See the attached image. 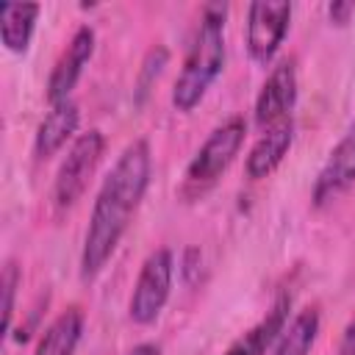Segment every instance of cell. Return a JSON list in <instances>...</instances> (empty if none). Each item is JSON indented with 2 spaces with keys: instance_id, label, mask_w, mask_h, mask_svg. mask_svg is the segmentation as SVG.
<instances>
[{
  "instance_id": "cell-1",
  "label": "cell",
  "mask_w": 355,
  "mask_h": 355,
  "mask_svg": "<svg viewBox=\"0 0 355 355\" xmlns=\"http://www.w3.org/2000/svg\"><path fill=\"white\" fill-rule=\"evenodd\" d=\"M150 169H153L150 144L144 139H136L122 150L114 169L105 175L89 216L83 252H80V277L86 283L103 272L119 239L125 236L130 216L136 214L150 186Z\"/></svg>"
},
{
  "instance_id": "cell-2",
  "label": "cell",
  "mask_w": 355,
  "mask_h": 355,
  "mask_svg": "<svg viewBox=\"0 0 355 355\" xmlns=\"http://www.w3.org/2000/svg\"><path fill=\"white\" fill-rule=\"evenodd\" d=\"M225 3H208L200 17V28L183 61V69L172 89V105L178 111H191L216 80L225 67Z\"/></svg>"
},
{
  "instance_id": "cell-3",
  "label": "cell",
  "mask_w": 355,
  "mask_h": 355,
  "mask_svg": "<svg viewBox=\"0 0 355 355\" xmlns=\"http://www.w3.org/2000/svg\"><path fill=\"white\" fill-rule=\"evenodd\" d=\"M103 150H105V136L100 130H86L72 141L67 158L58 166L55 183H53V200L58 208H69L83 197V191L103 158Z\"/></svg>"
},
{
  "instance_id": "cell-4",
  "label": "cell",
  "mask_w": 355,
  "mask_h": 355,
  "mask_svg": "<svg viewBox=\"0 0 355 355\" xmlns=\"http://www.w3.org/2000/svg\"><path fill=\"white\" fill-rule=\"evenodd\" d=\"M172 266L175 261L166 247H158L141 263V272L136 277V286L128 302V316L136 324H153L158 313L164 311L169 300V288H172Z\"/></svg>"
},
{
  "instance_id": "cell-5",
  "label": "cell",
  "mask_w": 355,
  "mask_h": 355,
  "mask_svg": "<svg viewBox=\"0 0 355 355\" xmlns=\"http://www.w3.org/2000/svg\"><path fill=\"white\" fill-rule=\"evenodd\" d=\"M244 133H247V125L241 116H230L227 122H222L194 153L186 169V180L191 186H211L239 155L244 144Z\"/></svg>"
},
{
  "instance_id": "cell-6",
  "label": "cell",
  "mask_w": 355,
  "mask_h": 355,
  "mask_svg": "<svg viewBox=\"0 0 355 355\" xmlns=\"http://www.w3.org/2000/svg\"><path fill=\"white\" fill-rule=\"evenodd\" d=\"M291 22V3L286 0H258L247 8V50L252 61L269 64L280 50Z\"/></svg>"
},
{
  "instance_id": "cell-7",
  "label": "cell",
  "mask_w": 355,
  "mask_h": 355,
  "mask_svg": "<svg viewBox=\"0 0 355 355\" xmlns=\"http://www.w3.org/2000/svg\"><path fill=\"white\" fill-rule=\"evenodd\" d=\"M92 53H94V31L89 25H80L75 31V36L69 39L67 50L61 53V58L55 61L50 78H47V103L50 105L69 100V94H72L83 67L89 64Z\"/></svg>"
},
{
  "instance_id": "cell-8",
  "label": "cell",
  "mask_w": 355,
  "mask_h": 355,
  "mask_svg": "<svg viewBox=\"0 0 355 355\" xmlns=\"http://www.w3.org/2000/svg\"><path fill=\"white\" fill-rule=\"evenodd\" d=\"M294 103H297V67L291 58H286L269 72V78L258 92L255 122L261 128H269L280 119H288Z\"/></svg>"
},
{
  "instance_id": "cell-9",
  "label": "cell",
  "mask_w": 355,
  "mask_h": 355,
  "mask_svg": "<svg viewBox=\"0 0 355 355\" xmlns=\"http://www.w3.org/2000/svg\"><path fill=\"white\" fill-rule=\"evenodd\" d=\"M349 186H355V125L344 133V139L333 147L330 158L324 161L316 183H313V205L322 208L333 202L338 194H344Z\"/></svg>"
},
{
  "instance_id": "cell-10",
  "label": "cell",
  "mask_w": 355,
  "mask_h": 355,
  "mask_svg": "<svg viewBox=\"0 0 355 355\" xmlns=\"http://www.w3.org/2000/svg\"><path fill=\"white\" fill-rule=\"evenodd\" d=\"M291 141H294L291 116L263 128V133L258 136V141L252 144V150L247 155V175L252 180H261V178L272 175L280 166V161L286 158V153L291 150Z\"/></svg>"
},
{
  "instance_id": "cell-11",
  "label": "cell",
  "mask_w": 355,
  "mask_h": 355,
  "mask_svg": "<svg viewBox=\"0 0 355 355\" xmlns=\"http://www.w3.org/2000/svg\"><path fill=\"white\" fill-rule=\"evenodd\" d=\"M288 308H291V297L288 294H280L275 300V305L266 311V316L258 324H252L244 336H239L225 349V355H263L277 341V336L283 333L286 319H288Z\"/></svg>"
},
{
  "instance_id": "cell-12",
  "label": "cell",
  "mask_w": 355,
  "mask_h": 355,
  "mask_svg": "<svg viewBox=\"0 0 355 355\" xmlns=\"http://www.w3.org/2000/svg\"><path fill=\"white\" fill-rule=\"evenodd\" d=\"M80 122V111L72 100H64L58 105H53L47 111V116L39 122L36 128V139H33V153L36 158H50L55 155L78 130Z\"/></svg>"
},
{
  "instance_id": "cell-13",
  "label": "cell",
  "mask_w": 355,
  "mask_h": 355,
  "mask_svg": "<svg viewBox=\"0 0 355 355\" xmlns=\"http://www.w3.org/2000/svg\"><path fill=\"white\" fill-rule=\"evenodd\" d=\"M39 3H3L0 6V42L11 53H25L36 28Z\"/></svg>"
},
{
  "instance_id": "cell-14",
  "label": "cell",
  "mask_w": 355,
  "mask_h": 355,
  "mask_svg": "<svg viewBox=\"0 0 355 355\" xmlns=\"http://www.w3.org/2000/svg\"><path fill=\"white\" fill-rule=\"evenodd\" d=\"M316 336H319V311L302 308L277 336L272 355H311Z\"/></svg>"
},
{
  "instance_id": "cell-15",
  "label": "cell",
  "mask_w": 355,
  "mask_h": 355,
  "mask_svg": "<svg viewBox=\"0 0 355 355\" xmlns=\"http://www.w3.org/2000/svg\"><path fill=\"white\" fill-rule=\"evenodd\" d=\"M83 333V313L80 308H67L42 336L33 355H72Z\"/></svg>"
},
{
  "instance_id": "cell-16",
  "label": "cell",
  "mask_w": 355,
  "mask_h": 355,
  "mask_svg": "<svg viewBox=\"0 0 355 355\" xmlns=\"http://www.w3.org/2000/svg\"><path fill=\"white\" fill-rule=\"evenodd\" d=\"M19 280H22V275H19V266H17V261H6V266H3V336H8L11 333V319H14V297H17V288H19Z\"/></svg>"
},
{
  "instance_id": "cell-17",
  "label": "cell",
  "mask_w": 355,
  "mask_h": 355,
  "mask_svg": "<svg viewBox=\"0 0 355 355\" xmlns=\"http://www.w3.org/2000/svg\"><path fill=\"white\" fill-rule=\"evenodd\" d=\"M164 64H166V50H164V47H155V50L147 53V61H144V69H141V78H139V92H141V94H144L147 86L161 75Z\"/></svg>"
},
{
  "instance_id": "cell-18",
  "label": "cell",
  "mask_w": 355,
  "mask_h": 355,
  "mask_svg": "<svg viewBox=\"0 0 355 355\" xmlns=\"http://www.w3.org/2000/svg\"><path fill=\"white\" fill-rule=\"evenodd\" d=\"M327 14H330V22H336V25H347L349 17L355 14V3H352V0H336V3L327 6Z\"/></svg>"
},
{
  "instance_id": "cell-19",
  "label": "cell",
  "mask_w": 355,
  "mask_h": 355,
  "mask_svg": "<svg viewBox=\"0 0 355 355\" xmlns=\"http://www.w3.org/2000/svg\"><path fill=\"white\" fill-rule=\"evenodd\" d=\"M336 355H355V319L344 327V336L338 341V352Z\"/></svg>"
},
{
  "instance_id": "cell-20",
  "label": "cell",
  "mask_w": 355,
  "mask_h": 355,
  "mask_svg": "<svg viewBox=\"0 0 355 355\" xmlns=\"http://www.w3.org/2000/svg\"><path fill=\"white\" fill-rule=\"evenodd\" d=\"M128 355H161V347L153 344V341H144V344H136Z\"/></svg>"
}]
</instances>
